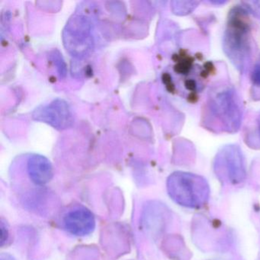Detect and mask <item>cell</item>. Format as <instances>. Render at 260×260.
Wrapping results in <instances>:
<instances>
[{
    "label": "cell",
    "mask_w": 260,
    "mask_h": 260,
    "mask_svg": "<svg viewBox=\"0 0 260 260\" xmlns=\"http://www.w3.org/2000/svg\"><path fill=\"white\" fill-rule=\"evenodd\" d=\"M164 73L162 80L170 92L192 101L203 90L213 67L210 62L200 63L196 57L180 53Z\"/></svg>",
    "instance_id": "cell-1"
},
{
    "label": "cell",
    "mask_w": 260,
    "mask_h": 260,
    "mask_svg": "<svg viewBox=\"0 0 260 260\" xmlns=\"http://www.w3.org/2000/svg\"><path fill=\"white\" fill-rule=\"evenodd\" d=\"M257 128H258V138H259L260 140V114L258 116V118H257Z\"/></svg>",
    "instance_id": "cell-12"
},
{
    "label": "cell",
    "mask_w": 260,
    "mask_h": 260,
    "mask_svg": "<svg viewBox=\"0 0 260 260\" xmlns=\"http://www.w3.org/2000/svg\"><path fill=\"white\" fill-rule=\"evenodd\" d=\"M170 197L178 205L189 208L205 206L209 199L210 188L202 176L185 172H176L167 182Z\"/></svg>",
    "instance_id": "cell-4"
},
{
    "label": "cell",
    "mask_w": 260,
    "mask_h": 260,
    "mask_svg": "<svg viewBox=\"0 0 260 260\" xmlns=\"http://www.w3.org/2000/svg\"><path fill=\"white\" fill-rule=\"evenodd\" d=\"M62 225L69 234L77 237H85L92 234L95 230V215L83 205H74L65 213Z\"/></svg>",
    "instance_id": "cell-6"
},
{
    "label": "cell",
    "mask_w": 260,
    "mask_h": 260,
    "mask_svg": "<svg viewBox=\"0 0 260 260\" xmlns=\"http://www.w3.org/2000/svg\"><path fill=\"white\" fill-rule=\"evenodd\" d=\"M210 123L216 130L235 133L243 118L241 102L234 88L219 86L210 92L207 103Z\"/></svg>",
    "instance_id": "cell-3"
},
{
    "label": "cell",
    "mask_w": 260,
    "mask_h": 260,
    "mask_svg": "<svg viewBox=\"0 0 260 260\" xmlns=\"http://www.w3.org/2000/svg\"><path fill=\"white\" fill-rule=\"evenodd\" d=\"M249 13L245 7H236L230 12L223 38L225 54L240 72L250 61L251 39Z\"/></svg>",
    "instance_id": "cell-2"
},
{
    "label": "cell",
    "mask_w": 260,
    "mask_h": 260,
    "mask_svg": "<svg viewBox=\"0 0 260 260\" xmlns=\"http://www.w3.org/2000/svg\"><path fill=\"white\" fill-rule=\"evenodd\" d=\"M28 173L31 182L39 186L48 184L54 175L50 161L41 156L30 158L28 162Z\"/></svg>",
    "instance_id": "cell-7"
},
{
    "label": "cell",
    "mask_w": 260,
    "mask_h": 260,
    "mask_svg": "<svg viewBox=\"0 0 260 260\" xmlns=\"http://www.w3.org/2000/svg\"><path fill=\"white\" fill-rule=\"evenodd\" d=\"M214 167L217 177L223 182L236 185L246 179L244 157L237 146L223 147L216 156Z\"/></svg>",
    "instance_id": "cell-5"
},
{
    "label": "cell",
    "mask_w": 260,
    "mask_h": 260,
    "mask_svg": "<svg viewBox=\"0 0 260 260\" xmlns=\"http://www.w3.org/2000/svg\"><path fill=\"white\" fill-rule=\"evenodd\" d=\"M252 80L254 86L260 88V62L257 63L253 68L252 73Z\"/></svg>",
    "instance_id": "cell-10"
},
{
    "label": "cell",
    "mask_w": 260,
    "mask_h": 260,
    "mask_svg": "<svg viewBox=\"0 0 260 260\" xmlns=\"http://www.w3.org/2000/svg\"><path fill=\"white\" fill-rule=\"evenodd\" d=\"M0 228H1V246H4L9 238V228L7 223L4 221V219H1V223H0Z\"/></svg>",
    "instance_id": "cell-8"
},
{
    "label": "cell",
    "mask_w": 260,
    "mask_h": 260,
    "mask_svg": "<svg viewBox=\"0 0 260 260\" xmlns=\"http://www.w3.org/2000/svg\"><path fill=\"white\" fill-rule=\"evenodd\" d=\"M0 260H16L11 255L8 253L1 254L0 256Z\"/></svg>",
    "instance_id": "cell-11"
},
{
    "label": "cell",
    "mask_w": 260,
    "mask_h": 260,
    "mask_svg": "<svg viewBox=\"0 0 260 260\" xmlns=\"http://www.w3.org/2000/svg\"><path fill=\"white\" fill-rule=\"evenodd\" d=\"M245 7L248 12H250L252 14L260 17V2H247L245 3Z\"/></svg>",
    "instance_id": "cell-9"
}]
</instances>
